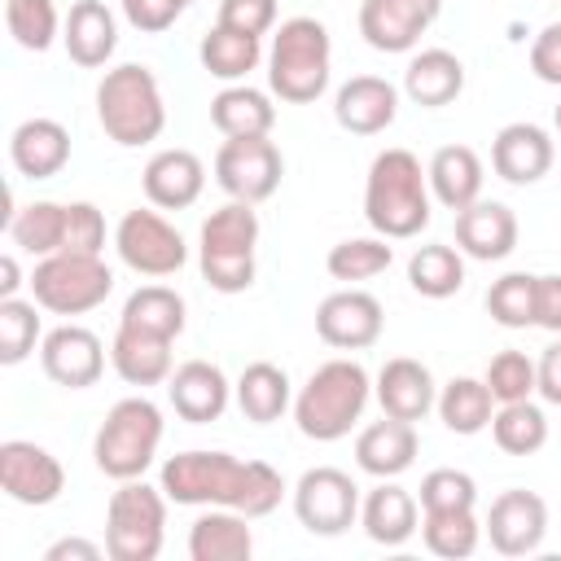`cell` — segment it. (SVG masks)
<instances>
[{
	"mask_svg": "<svg viewBox=\"0 0 561 561\" xmlns=\"http://www.w3.org/2000/svg\"><path fill=\"white\" fill-rule=\"evenodd\" d=\"M39 302L26 298H0V364H22L39 342Z\"/></svg>",
	"mask_w": 561,
	"mask_h": 561,
	"instance_id": "cell-44",
	"label": "cell"
},
{
	"mask_svg": "<svg viewBox=\"0 0 561 561\" xmlns=\"http://www.w3.org/2000/svg\"><path fill=\"white\" fill-rule=\"evenodd\" d=\"M535 390H539L548 403L561 408V337L539 355V364H535Z\"/></svg>",
	"mask_w": 561,
	"mask_h": 561,
	"instance_id": "cell-52",
	"label": "cell"
},
{
	"mask_svg": "<svg viewBox=\"0 0 561 561\" xmlns=\"http://www.w3.org/2000/svg\"><path fill=\"white\" fill-rule=\"evenodd\" d=\"M368 394H373V381L364 373V364L355 359H329L320 364L307 386L298 390L294 399V421L307 438L316 443H337L351 434V425L364 416L368 408Z\"/></svg>",
	"mask_w": 561,
	"mask_h": 561,
	"instance_id": "cell-3",
	"label": "cell"
},
{
	"mask_svg": "<svg viewBox=\"0 0 561 561\" xmlns=\"http://www.w3.org/2000/svg\"><path fill=\"white\" fill-rule=\"evenodd\" d=\"M377 403L386 416H399V421H421L438 394H434V377L421 359H408V355H394L381 364L377 373Z\"/></svg>",
	"mask_w": 561,
	"mask_h": 561,
	"instance_id": "cell-25",
	"label": "cell"
},
{
	"mask_svg": "<svg viewBox=\"0 0 561 561\" xmlns=\"http://www.w3.org/2000/svg\"><path fill=\"white\" fill-rule=\"evenodd\" d=\"M403 92L421 110L451 105L465 92V61L447 48H421L403 70Z\"/></svg>",
	"mask_w": 561,
	"mask_h": 561,
	"instance_id": "cell-27",
	"label": "cell"
},
{
	"mask_svg": "<svg viewBox=\"0 0 561 561\" xmlns=\"http://www.w3.org/2000/svg\"><path fill=\"white\" fill-rule=\"evenodd\" d=\"M31 298L53 311V316H83L92 307H101L114 289V272L105 267L101 254H70L57 250L48 259L35 263L31 272Z\"/></svg>",
	"mask_w": 561,
	"mask_h": 561,
	"instance_id": "cell-9",
	"label": "cell"
},
{
	"mask_svg": "<svg viewBox=\"0 0 561 561\" xmlns=\"http://www.w3.org/2000/svg\"><path fill=\"white\" fill-rule=\"evenodd\" d=\"M399 114V88L381 75H355L333 96V118L351 136H377Z\"/></svg>",
	"mask_w": 561,
	"mask_h": 561,
	"instance_id": "cell-18",
	"label": "cell"
},
{
	"mask_svg": "<svg viewBox=\"0 0 561 561\" xmlns=\"http://www.w3.org/2000/svg\"><path fill=\"white\" fill-rule=\"evenodd\" d=\"M66 245L70 254H101L105 245V215L92 206V202H70L66 206Z\"/></svg>",
	"mask_w": 561,
	"mask_h": 561,
	"instance_id": "cell-47",
	"label": "cell"
},
{
	"mask_svg": "<svg viewBox=\"0 0 561 561\" xmlns=\"http://www.w3.org/2000/svg\"><path fill=\"white\" fill-rule=\"evenodd\" d=\"M158 443H162V412L153 399L145 394H131V399H118L96 438H92V456H96V469L114 482H131L140 478L153 456H158Z\"/></svg>",
	"mask_w": 561,
	"mask_h": 561,
	"instance_id": "cell-6",
	"label": "cell"
},
{
	"mask_svg": "<svg viewBox=\"0 0 561 561\" xmlns=\"http://www.w3.org/2000/svg\"><path fill=\"white\" fill-rule=\"evenodd\" d=\"M416 460V430L412 421L399 416H381L373 425L359 430L355 438V465L373 478H399L403 469H412Z\"/></svg>",
	"mask_w": 561,
	"mask_h": 561,
	"instance_id": "cell-26",
	"label": "cell"
},
{
	"mask_svg": "<svg viewBox=\"0 0 561 561\" xmlns=\"http://www.w3.org/2000/svg\"><path fill=\"white\" fill-rule=\"evenodd\" d=\"M228 394H232V386H228L224 368L210 364V359H188V364H180V368L167 377V399H171V408H175L184 421H193V425L219 421L224 408H228Z\"/></svg>",
	"mask_w": 561,
	"mask_h": 561,
	"instance_id": "cell-19",
	"label": "cell"
},
{
	"mask_svg": "<svg viewBox=\"0 0 561 561\" xmlns=\"http://www.w3.org/2000/svg\"><path fill=\"white\" fill-rule=\"evenodd\" d=\"M430 193L447 206V210H465L482 197V158L469 145H443L430 167H425Z\"/></svg>",
	"mask_w": 561,
	"mask_h": 561,
	"instance_id": "cell-29",
	"label": "cell"
},
{
	"mask_svg": "<svg viewBox=\"0 0 561 561\" xmlns=\"http://www.w3.org/2000/svg\"><path fill=\"white\" fill-rule=\"evenodd\" d=\"M421 535H425V548L434 557L465 561V557H473V548L482 539V526H478L473 508H456V513H425Z\"/></svg>",
	"mask_w": 561,
	"mask_h": 561,
	"instance_id": "cell-41",
	"label": "cell"
},
{
	"mask_svg": "<svg viewBox=\"0 0 561 561\" xmlns=\"http://www.w3.org/2000/svg\"><path fill=\"white\" fill-rule=\"evenodd\" d=\"M4 26H9V35H13L26 53L53 48V39H57V31H61L53 0H4Z\"/></svg>",
	"mask_w": 561,
	"mask_h": 561,
	"instance_id": "cell-43",
	"label": "cell"
},
{
	"mask_svg": "<svg viewBox=\"0 0 561 561\" xmlns=\"http://www.w3.org/2000/svg\"><path fill=\"white\" fill-rule=\"evenodd\" d=\"M237 408H241L245 421H254V425L280 421L285 408H289V377H285V368H276V364H267V359L245 364L241 377H237Z\"/></svg>",
	"mask_w": 561,
	"mask_h": 561,
	"instance_id": "cell-33",
	"label": "cell"
},
{
	"mask_svg": "<svg viewBox=\"0 0 561 561\" xmlns=\"http://www.w3.org/2000/svg\"><path fill=\"white\" fill-rule=\"evenodd\" d=\"M118 329H136V333H153L175 342L184 333V298L167 285H140L118 316Z\"/></svg>",
	"mask_w": 561,
	"mask_h": 561,
	"instance_id": "cell-32",
	"label": "cell"
},
{
	"mask_svg": "<svg viewBox=\"0 0 561 561\" xmlns=\"http://www.w3.org/2000/svg\"><path fill=\"white\" fill-rule=\"evenodd\" d=\"M386 311L373 294L364 289H337L316 307V333L320 342L337 346V351H364L381 337Z\"/></svg>",
	"mask_w": 561,
	"mask_h": 561,
	"instance_id": "cell-16",
	"label": "cell"
},
{
	"mask_svg": "<svg viewBox=\"0 0 561 561\" xmlns=\"http://www.w3.org/2000/svg\"><path fill=\"white\" fill-rule=\"evenodd\" d=\"M495 394V403H517V399H530L535 394V359L526 351H500L491 364H486V377H482Z\"/></svg>",
	"mask_w": 561,
	"mask_h": 561,
	"instance_id": "cell-45",
	"label": "cell"
},
{
	"mask_svg": "<svg viewBox=\"0 0 561 561\" xmlns=\"http://www.w3.org/2000/svg\"><path fill=\"white\" fill-rule=\"evenodd\" d=\"M329 61H333V44H329L324 22L289 18L272 35L267 88L289 105H311L329 88Z\"/></svg>",
	"mask_w": 561,
	"mask_h": 561,
	"instance_id": "cell-5",
	"label": "cell"
},
{
	"mask_svg": "<svg viewBox=\"0 0 561 561\" xmlns=\"http://www.w3.org/2000/svg\"><path fill=\"white\" fill-rule=\"evenodd\" d=\"M364 219L386 241H408L430 224V180L408 149H381L364 184Z\"/></svg>",
	"mask_w": 561,
	"mask_h": 561,
	"instance_id": "cell-2",
	"label": "cell"
},
{
	"mask_svg": "<svg viewBox=\"0 0 561 561\" xmlns=\"http://www.w3.org/2000/svg\"><path fill=\"white\" fill-rule=\"evenodd\" d=\"M0 486L9 500L44 508L61 495L66 469L48 447L26 443V438H9V443H0Z\"/></svg>",
	"mask_w": 561,
	"mask_h": 561,
	"instance_id": "cell-13",
	"label": "cell"
},
{
	"mask_svg": "<svg viewBox=\"0 0 561 561\" xmlns=\"http://www.w3.org/2000/svg\"><path fill=\"white\" fill-rule=\"evenodd\" d=\"M491 438L500 451L508 456H535L548 443V416L539 403L517 399V403H500L491 416Z\"/></svg>",
	"mask_w": 561,
	"mask_h": 561,
	"instance_id": "cell-37",
	"label": "cell"
},
{
	"mask_svg": "<svg viewBox=\"0 0 561 561\" xmlns=\"http://www.w3.org/2000/svg\"><path fill=\"white\" fill-rule=\"evenodd\" d=\"M188 4H193V0H123V18H127L136 31L158 35V31H167Z\"/></svg>",
	"mask_w": 561,
	"mask_h": 561,
	"instance_id": "cell-49",
	"label": "cell"
},
{
	"mask_svg": "<svg viewBox=\"0 0 561 561\" xmlns=\"http://www.w3.org/2000/svg\"><path fill=\"white\" fill-rule=\"evenodd\" d=\"M210 123L224 136H267L276 127V105L267 101V92L232 83L210 101Z\"/></svg>",
	"mask_w": 561,
	"mask_h": 561,
	"instance_id": "cell-34",
	"label": "cell"
},
{
	"mask_svg": "<svg viewBox=\"0 0 561 561\" xmlns=\"http://www.w3.org/2000/svg\"><path fill=\"white\" fill-rule=\"evenodd\" d=\"M491 167L508 184H535L552 171V136L535 123H508L491 140Z\"/></svg>",
	"mask_w": 561,
	"mask_h": 561,
	"instance_id": "cell-20",
	"label": "cell"
},
{
	"mask_svg": "<svg viewBox=\"0 0 561 561\" xmlns=\"http://www.w3.org/2000/svg\"><path fill=\"white\" fill-rule=\"evenodd\" d=\"M294 513L311 535H342L359 517V486L333 465L307 469L294 486Z\"/></svg>",
	"mask_w": 561,
	"mask_h": 561,
	"instance_id": "cell-12",
	"label": "cell"
},
{
	"mask_svg": "<svg viewBox=\"0 0 561 561\" xmlns=\"http://www.w3.org/2000/svg\"><path fill=\"white\" fill-rule=\"evenodd\" d=\"M254 245H259V215L250 202H228L210 210L197 241V263L210 289L241 294L254 285Z\"/></svg>",
	"mask_w": 561,
	"mask_h": 561,
	"instance_id": "cell-7",
	"label": "cell"
},
{
	"mask_svg": "<svg viewBox=\"0 0 561 561\" xmlns=\"http://www.w3.org/2000/svg\"><path fill=\"white\" fill-rule=\"evenodd\" d=\"M478 486L465 469H430L421 478V513H456V508H473Z\"/></svg>",
	"mask_w": 561,
	"mask_h": 561,
	"instance_id": "cell-46",
	"label": "cell"
},
{
	"mask_svg": "<svg viewBox=\"0 0 561 561\" xmlns=\"http://www.w3.org/2000/svg\"><path fill=\"white\" fill-rule=\"evenodd\" d=\"M114 250L136 276H175L188 259L184 237L158 210H127L114 228Z\"/></svg>",
	"mask_w": 561,
	"mask_h": 561,
	"instance_id": "cell-11",
	"label": "cell"
},
{
	"mask_svg": "<svg viewBox=\"0 0 561 561\" xmlns=\"http://www.w3.org/2000/svg\"><path fill=\"white\" fill-rule=\"evenodd\" d=\"M456 245L469 259L482 263H500L517 250V215L504 202H473L465 210H456Z\"/></svg>",
	"mask_w": 561,
	"mask_h": 561,
	"instance_id": "cell-21",
	"label": "cell"
},
{
	"mask_svg": "<svg viewBox=\"0 0 561 561\" xmlns=\"http://www.w3.org/2000/svg\"><path fill=\"white\" fill-rule=\"evenodd\" d=\"M110 364L127 386H158L167 381L171 368V342L153 337V333H136V329H118L114 346H110Z\"/></svg>",
	"mask_w": 561,
	"mask_h": 561,
	"instance_id": "cell-31",
	"label": "cell"
},
{
	"mask_svg": "<svg viewBox=\"0 0 561 561\" xmlns=\"http://www.w3.org/2000/svg\"><path fill=\"white\" fill-rule=\"evenodd\" d=\"M22 289V272H18V259L13 254H4L0 259V298H13Z\"/></svg>",
	"mask_w": 561,
	"mask_h": 561,
	"instance_id": "cell-54",
	"label": "cell"
},
{
	"mask_svg": "<svg viewBox=\"0 0 561 561\" xmlns=\"http://www.w3.org/2000/svg\"><path fill=\"white\" fill-rule=\"evenodd\" d=\"M486 535H491V548L500 557H526L548 535V504L522 486L500 491L491 500V513H486Z\"/></svg>",
	"mask_w": 561,
	"mask_h": 561,
	"instance_id": "cell-17",
	"label": "cell"
},
{
	"mask_svg": "<svg viewBox=\"0 0 561 561\" xmlns=\"http://www.w3.org/2000/svg\"><path fill=\"white\" fill-rule=\"evenodd\" d=\"M219 26L263 39L276 26V0H219Z\"/></svg>",
	"mask_w": 561,
	"mask_h": 561,
	"instance_id": "cell-48",
	"label": "cell"
},
{
	"mask_svg": "<svg viewBox=\"0 0 561 561\" xmlns=\"http://www.w3.org/2000/svg\"><path fill=\"white\" fill-rule=\"evenodd\" d=\"M9 158H13L18 175L48 180L70 162V131L57 118H26L9 136Z\"/></svg>",
	"mask_w": 561,
	"mask_h": 561,
	"instance_id": "cell-24",
	"label": "cell"
},
{
	"mask_svg": "<svg viewBox=\"0 0 561 561\" xmlns=\"http://www.w3.org/2000/svg\"><path fill=\"white\" fill-rule=\"evenodd\" d=\"M61 44H66L75 66H83V70L105 66L114 57V48H118L114 13L101 0H75L66 22H61Z\"/></svg>",
	"mask_w": 561,
	"mask_h": 561,
	"instance_id": "cell-23",
	"label": "cell"
},
{
	"mask_svg": "<svg viewBox=\"0 0 561 561\" xmlns=\"http://www.w3.org/2000/svg\"><path fill=\"white\" fill-rule=\"evenodd\" d=\"M443 0H364L359 4V35L377 53H408L434 26Z\"/></svg>",
	"mask_w": 561,
	"mask_h": 561,
	"instance_id": "cell-15",
	"label": "cell"
},
{
	"mask_svg": "<svg viewBox=\"0 0 561 561\" xmlns=\"http://www.w3.org/2000/svg\"><path fill=\"white\" fill-rule=\"evenodd\" d=\"M202 66L215 75V79H245L254 66H259V57H263V44H259V35H241V31H228V26H210L206 31V39H202Z\"/></svg>",
	"mask_w": 561,
	"mask_h": 561,
	"instance_id": "cell-38",
	"label": "cell"
},
{
	"mask_svg": "<svg viewBox=\"0 0 561 561\" xmlns=\"http://www.w3.org/2000/svg\"><path fill=\"white\" fill-rule=\"evenodd\" d=\"M250 517L237 508H210L188 526V557L193 561H245L254 552Z\"/></svg>",
	"mask_w": 561,
	"mask_h": 561,
	"instance_id": "cell-30",
	"label": "cell"
},
{
	"mask_svg": "<svg viewBox=\"0 0 561 561\" xmlns=\"http://www.w3.org/2000/svg\"><path fill=\"white\" fill-rule=\"evenodd\" d=\"M535 324L561 337V272L539 276V289H535Z\"/></svg>",
	"mask_w": 561,
	"mask_h": 561,
	"instance_id": "cell-51",
	"label": "cell"
},
{
	"mask_svg": "<svg viewBox=\"0 0 561 561\" xmlns=\"http://www.w3.org/2000/svg\"><path fill=\"white\" fill-rule=\"evenodd\" d=\"M535 289H539V276H530V272H504L500 280H491V289H486L491 320L504 329L535 324Z\"/></svg>",
	"mask_w": 561,
	"mask_h": 561,
	"instance_id": "cell-42",
	"label": "cell"
},
{
	"mask_svg": "<svg viewBox=\"0 0 561 561\" xmlns=\"http://www.w3.org/2000/svg\"><path fill=\"white\" fill-rule=\"evenodd\" d=\"M96 118L105 136L123 149H140L158 140L167 127V105L153 70L140 61H123L105 70V79L96 83Z\"/></svg>",
	"mask_w": 561,
	"mask_h": 561,
	"instance_id": "cell-4",
	"label": "cell"
},
{
	"mask_svg": "<svg viewBox=\"0 0 561 561\" xmlns=\"http://www.w3.org/2000/svg\"><path fill=\"white\" fill-rule=\"evenodd\" d=\"M167 539V491L140 478L123 482L105 508V557L153 561Z\"/></svg>",
	"mask_w": 561,
	"mask_h": 561,
	"instance_id": "cell-8",
	"label": "cell"
},
{
	"mask_svg": "<svg viewBox=\"0 0 561 561\" xmlns=\"http://www.w3.org/2000/svg\"><path fill=\"white\" fill-rule=\"evenodd\" d=\"M408 285L421 294V298H451L460 285H465V259H460V245H421L412 259H408Z\"/></svg>",
	"mask_w": 561,
	"mask_h": 561,
	"instance_id": "cell-39",
	"label": "cell"
},
{
	"mask_svg": "<svg viewBox=\"0 0 561 561\" xmlns=\"http://www.w3.org/2000/svg\"><path fill=\"white\" fill-rule=\"evenodd\" d=\"M39 364H44L48 381H57L66 390H88L105 373V346L83 324H57L39 342Z\"/></svg>",
	"mask_w": 561,
	"mask_h": 561,
	"instance_id": "cell-14",
	"label": "cell"
},
{
	"mask_svg": "<svg viewBox=\"0 0 561 561\" xmlns=\"http://www.w3.org/2000/svg\"><path fill=\"white\" fill-rule=\"evenodd\" d=\"M285 175V158L272 145V136H224L219 153H215V184L232 197V202H267L280 188Z\"/></svg>",
	"mask_w": 561,
	"mask_h": 561,
	"instance_id": "cell-10",
	"label": "cell"
},
{
	"mask_svg": "<svg viewBox=\"0 0 561 561\" xmlns=\"http://www.w3.org/2000/svg\"><path fill=\"white\" fill-rule=\"evenodd\" d=\"M158 482L175 504L237 508L245 517H267L285 495V478L267 460H237L228 451H180L162 465Z\"/></svg>",
	"mask_w": 561,
	"mask_h": 561,
	"instance_id": "cell-1",
	"label": "cell"
},
{
	"mask_svg": "<svg viewBox=\"0 0 561 561\" xmlns=\"http://www.w3.org/2000/svg\"><path fill=\"white\" fill-rule=\"evenodd\" d=\"M359 522H364V535L373 543H386V548H399L416 535V500L412 491H403L399 482L381 478V486H373L364 500H359Z\"/></svg>",
	"mask_w": 561,
	"mask_h": 561,
	"instance_id": "cell-28",
	"label": "cell"
},
{
	"mask_svg": "<svg viewBox=\"0 0 561 561\" xmlns=\"http://www.w3.org/2000/svg\"><path fill=\"white\" fill-rule=\"evenodd\" d=\"M66 215L70 210L61 202H31L9 219V237H13L18 250H26L35 259H48L66 245Z\"/></svg>",
	"mask_w": 561,
	"mask_h": 561,
	"instance_id": "cell-36",
	"label": "cell"
},
{
	"mask_svg": "<svg viewBox=\"0 0 561 561\" xmlns=\"http://www.w3.org/2000/svg\"><path fill=\"white\" fill-rule=\"evenodd\" d=\"M530 70L535 79L561 88V22H548L530 44Z\"/></svg>",
	"mask_w": 561,
	"mask_h": 561,
	"instance_id": "cell-50",
	"label": "cell"
},
{
	"mask_svg": "<svg viewBox=\"0 0 561 561\" xmlns=\"http://www.w3.org/2000/svg\"><path fill=\"white\" fill-rule=\"evenodd\" d=\"M552 123H557V131H561V105H557V110H552Z\"/></svg>",
	"mask_w": 561,
	"mask_h": 561,
	"instance_id": "cell-55",
	"label": "cell"
},
{
	"mask_svg": "<svg viewBox=\"0 0 561 561\" xmlns=\"http://www.w3.org/2000/svg\"><path fill=\"white\" fill-rule=\"evenodd\" d=\"M438 416H443V425L451 430V434H482L486 425H491V416H495V394H491V386L486 381H478V377H451L447 386H443V394H438Z\"/></svg>",
	"mask_w": 561,
	"mask_h": 561,
	"instance_id": "cell-35",
	"label": "cell"
},
{
	"mask_svg": "<svg viewBox=\"0 0 561 561\" xmlns=\"http://www.w3.org/2000/svg\"><path fill=\"white\" fill-rule=\"evenodd\" d=\"M390 263H394V250L386 245V237H346V241H337V245L329 250V259H324L329 276H333V280H346V285L373 280V276H381Z\"/></svg>",
	"mask_w": 561,
	"mask_h": 561,
	"instance_id": "cell-40",
	"label": "cell"
},
{
	"mask_svg": "<svg viewBox=\"0 0 561 561\" xmlns=\"http://www.w3.org/2000/svg\"><path fill=\"white\" fill-rule=\"evenodd\" d=\"M206 188V167L193 149H162L145 162V197L158 210H184L202 197Z\"/></svg>",
	"mask_w": 561,
	"mask_h": 561,
	"instance_id": "cell-22",
	"label": "cell"
},
{
	"mask_svg": "<svg viewBox=\"0 0 561 561\" xmlns=\"http://www.w3.org/2000/svg\"><path fill=\"white\" fill-rule=\"evenodd\" d=\"M96 557H101V548L92 539H57L44 552V561H96Z\"/></svg>",
	"mask_w": 561,
	"mask_h": 561,
	"instance_id": "cell-53",
	"label": "cell"
}]
</instances>
